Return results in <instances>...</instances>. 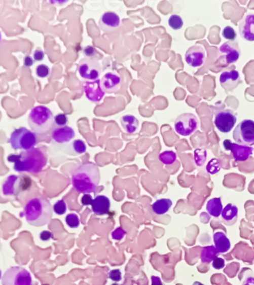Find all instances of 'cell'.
Segmentation results:
<instances>
[{
  "mask_svg": "<svg viewBox=\"0 0 254 285\" xmlns=\"http://www.w3.org/2000/svg\"><path fill=\"white\" fill-rule=\"evenodd\" d=\"M84 90L86 98L89 101L99 102L104 97L105 93L100 87V80L86 81L84 84Z\"/></svg>",
  "mask_w": 254,
  "mask_h": 285,
  "instance_id": "cell-16",
  "label": "cell"
},
{
  "mask_svg": "<svg viewBox=\"0 0 254 285\" xmlns=\"http://www.w3.org/2000/svg\"><path fill=\"white\" fill-rule=\"evenodd\" d=\"M220 52L224 61L228 65L237 62L241 55L239 45L234 42L224 43L220 46Z\"/></svg>",
  "mask_w": 254,
  "mask_h": 285,
  "instance_id": "cell-13",
  "label": "cell"
},
{
  "mask_svg": "<svg viewBox=\"0 0 254 285\" xmlns=\"http://www.w3.org/2000/svg\"><path fill=\"white\" fill-rule=\"evenodd\" d=\"M54 118L50 109L46 105H37L28 115V123L33 132L44 134L53 126Z\"/></svg>",
  "mask_w": 254,
  "mask_h": 285,
  "instance_id": "cell-4",
  "label": "cell"
},
{
  "mask_svg": "<svg viewBox=\"0 0 254 285\" xmlns=\"http://www.w3.org/2000/svg\"><path fill=\"white\" fill-rule=\"evenodd\" d=\"M242 285H254V277H248L246 278Z\"/></svg>",
  "mask_w": 254,
  "mask_h": 285,
  "instance_id": "cell-47",
  "label": "cell"
},
{
  "mask_svg": "<svg viewBox=\"0 0 254 285\" xmlns=\"http://www.w3.org/2000/svg\"><path fill=\"white\" fill-rule=\"evenodd\" d=\"M92 201H93V198L90 194H84L81 198V204L84 206H89V205L92 204Z\"/></svg>",
  "mask_w": 254,
  "mask_h": 285,
  "instance_id": "cell-44",
  "label": "cell"
},
{
  "mask_svg": "<svg viewBox=\"0 0 254 285\" xmlns=\"http://www.w3.org/2000/svg\"><path fill=\"white\" fill-rule=\"evenodd\" d=\"M98 166L88 162L81 165L71 175V184L77 192L82 194L95 193L100 184Z\"/></svg>",
  "mask_w": 254,
  "mask_h": 285,
  "instance_id": "cell-2",
  "label": "cell"
},
{
  "mask_svg": "<svg viewBox=\"0 0 254 285\" xmlns=\"http://www.w3.org/2000/svg\"><path fill=\"white\" fill-rule=\"evenodd\" d=\"M223 37L225 39L228 40V41L233 42L236 39V32L233 29V28L231 26H226L224 28L223 33Z\"/></svg>",
  "mask_w": 254,
  "mask_h": 285,
  "instance_id": "cell-35",
  "label": "cell"
},
{
  "mask_svg": "<svg viewBox=\"0 0 254 285\" xmlns=\"http://www.w3.org/2000/svg\"><path fill=\"white\" fill-rule=\"evenodd\" d=\"M71 147H72V150H74L75 153L78 155H81L86 152V142L81 139L75 140L71 144Z\"/></svg>",
  "mask_w": 254,
  "mask_h": 285,
  "instance_id": "cell-32",
  "label": "cell"
},
{
  "mask_svg": "<svg viewBox=\"0 0 254 285\" xmlns=\"http://www.w3.org/2000/svg\"><path fill=\"white\" fill-rule=\"evenodd\" d=\"M2 278V270H0V279H1Z\"/></svg>",
  "mask_w": 254,
  "mask_h": 285,
  "instance_id": "cell-50",
  "label": "cell"
},
{
  "mask_svg": "<svg viewBox=\"0 0 254 285\" xmlns=\"http://www.w3.org/2000/svg\"><path fill=\"white\" fill-rule=\"evenodd\" d=\"M239 31L240 36L245 41H254V14H247L239 22Z\"/></svg>",
  "mask_w": 254,
  "mask_h": 285,
  "instance_id": "cell-19",
  "label": "cell"
},
{
  "mask_svg": "<svg viewBox=\"0 0 254 285\" xmlns=\"http://www.w3.org/2000/svg\"><path fill=\"white\" fill-rule=\"evenodd\" d=\"M54 123H55L56 126H58V127L65 126L68 123V117H67L65 114H57L56 116H54Z\"/></svg>",
  "mask_w": 254,
  "mask_h": 285,
  "instance_id": "cell-36",
  "label": "cell"
},
{
  "mask_svg": "<svg viewBox=\"0 0 254 285\" xmlns=\"http://www.w3.org/2000/svg\"><path fill=\"white\" fill-rule=\"evenodd\" d=\"M169 27L173 30H179L183 27L184 22L182 17L178 14H172L168 20Z\"/></svg>",
  "mask_w": 254,
  "mask_h": 285,
  "instance_id": "cell-30",
  "label": "cell"
},
{
  "mask_svg": "<svg viewBox=\"0 0 254 285\" xmlns=\"http://www.w3.org/2000/svg\"><path fill=\"white\" fill-rule=\"evenodd\" d=\"M212 265L215 270H221L223 269L225 266V261L223 258L216 257L212 262Z\"/></svg>",
  "mask_w": 254,
  "mask_h": 285,
  "instance_id": "cell-41",
  "label": "cell"
},
{
  "mask_svg": "<svg viewBox=\"0 0 254 285\" xmlns=\"http://www.w3.org/2000/svg\"><path fill=\"white\" fill-rule=\"evenodd\" d=\"M83 54H84L85 58L97 60V61L103 58L102 54L92 46H87L84 47V49H83Z\"/></svg>",
  "mask_w": 254,
  "mask_h": 285,
  "instance_id": "cell-29",
  "label": "cell"
},
{
  "mask_svg": "<svg viewBox=\"0 0 254 285\" xmlns=\"http://www.w3.org/2000/svg\"><path fill=\"white\" fill-rule=\"evenodd\" d=\"M53 211L58 216H63L67 211V205L64 200H59L53 206Z\"/></svg>",
  "mask_w": 254,
  "mask_h": 285,
  "instance_id": "cell-33",
  "label": "cell"
},
{
  "mask_svg": "<svg viewBox=\"0 0 254 285\" xmlns=\"http://www.w3.org/2000/svg\"><path fill=\"white\" fill-rule=\"evenodd\" d=\"M53 208L50 202L44 198L29 200L24 207V216L26 222L33 227H42L51 222Z\"/></svg>",
  "mask_w": 254,
  "mask_h": 285,
  "instance_id": "cell-3",
  "label": "cell"
},
{
  "mask_svg": "<svg viewBox=\"0 0 254 285\" xmlns=\"http://www.w3.org/2000/svg\"><path fill=\"white\" fill-rule=\"evenodd\" d=\"M121 25V19L116 13L107 11L102 14L99 20V27L105 33L116 31Z\"/></svg>",
  "mask_w": 254,
  "mask_h": 285,
  "instance_id": "cell-15",
  "label": "cell"
},
{
  "mask_svg": "<svg viewBox=\"0 0 254 285\" xmlns=\"http://www.w3.org/2000/svg\"><path fill=\"white\" fill-rule=\"evenodd\" d=\"M233 137L239 145H254V121L248 119L241 121L233 131Z\"/></svg>",
  "mask_w": 254,
  "mask_h": 285,
  "instance_id": "cell-8",
  "label": "cell"
},
{
  "mask_svg": "<svg viewBox=\"0 0 254 285\" xmlns=\"http://www.w3.org/2000/svg\"><path fill=\"white\" fill-rule=\"evenodd\" d=\"M205 57V50L201 45L191 46L185 54L187 63L193 68L201 66L204 64Z\"/></svg>",
  "mask_w": 254,
  "mask_h": 285,
  "instance_id": "cell-14",
  "label": "cell"
},
{
  "mask_svg": "<svg viewBox=\"0 0 254 285\" xmlns=\"http://www.w3.org/2000/svg\"><path fill=\"white\" fill-rule=\"evenodd\" d=\"M207 212L214 218L220 217L223 210L221 198H213L209 200L206 206Z\"/></svg>",
  "mask_w": 254,
  "mask_h": 285,
  "instance_id": "cell-25",
  "label": "cell"
},
{
  "mask_svg": "<svg viewBox=\"0 0 254 285\" xmlns=\"http://www.w3.org/2000/svg\"><path fill=\"white\" fill-rule=\"evenodd\" d=\"M193 285H204V284H203L202 283L199 282V281H195V282L193 283Z\"/></svg>",
  "mask_w": 254,
  "mask_h": 285,
  "instance_id": "cell-48",
  "label": "cell"
},
{
  "mask_svg": "<svg viewBox=\"0 0 254 285\" xmlns=\"http://www.w3.org/2000/svg\"><path fill=\"white\" fill-rule=\"evenodd\" d=\"M172 205V201L169 198H161L152 205V209L154 213L161 216L167 213Z\"/></svg>",
  "mask_w": 254,
  "mask_h": 285,
  "instance_id": "cell-26",
  "label": "cell"
},
{
  "mask_svg": "<svg viewBox=\"0 0 254 285\" xmlns=\"http://www.w3.org/2000/svg\"><path fill=\"white\" fill-rule=\"evenodd\" d=\"M225 150H229L232 153L233 158L236 161H245L253 154V148L251 147L239 145L231 140H225L224 141Z\"/></svg>",
  "mask_w": 254,
  "mask_h": 285,
  "instance_id": "cell-12",
  "label": "cell"
},
{
  "mask_svg": "<svg viewBox=\"0 0 254 285\" xmlns=\"http://www.w3.org/2000/svg\"><path fill=\"white\" fill-rule=\"evenodd\" d=\"M213 241L214 246L220 254H225L231 249V241L223 232H215L213 234Z\"/></svg>",
  "mask_w": 254,
  "mask_h": 285,
  "instance_id": "cell-22",
  "label": "cell"
},
{
  "mask_svg": "<svg viewBox=\"0 0 254 285\" xmlns=\"http://www.w3.org/2000/svg\"><path fill=\"white\" fill-rule=\"evenodd\" d=\"M126 233H127V232L122 227H118L116 230H113V233H112V237L114 240L121 241L125 236Z\"/></svg>",
  "mask_w": 254,
  "mask_h": 285,
  "instance_id": "cell-40",
  "label": "cell"
},
{
  "mask_svg": "<svg viewBox=\"0 0 254 285\" xmlns=\"http://www.w3.org/2000/svg\"><path fill=\"white\" fill-rule=\"evenodd\" d=\"M65 224L68 227L71 229L78 228L81 224L79 217L78 215L75 213H69L67 215L65 218Z\"/></svg>",
  "mask_w": 254,
  "mask_h": 285,
  "instance_id": "cell-31",
  "label": "cell"
},
{
  "mask_svg": "<svg viewBox=\"0 0 254 285\" xmlns=\"http://www.w3.org/2000/svg\"><path fill=\"white\" fill-rule=\"evenodd\" d=\"M108 277L112 281L115 282H119L122 279V274L119 269H115V270H110L108 273Z\"/></svg>",
  "mask_w": 254,
  "mask_h": 285,
  "instance_id": "cell-38",
  "label": "cell"
},
{
  "mask_svg": "<svg viewBox=\"0 0 254 285\" xmlns=\"http://www.w3.org/2000/svg\"><path fill=\"white\" fill-rule=\"evenodd\" d=\"M222 219L224 223L228 226H232L236 223L238 219V208L232 204H228L223 208Z\"/></svg>",
  "mask_w": 254,
  "mask_h": 285,
  "instance_id": "cell-23",
  "label": "cell"
},
{
  "mask_svg": "<svg viewBox=\"0 0 254 285\" xmlns=\"http://www.w3.org/2000/svg\"><path fill=\"white\" fill-rule=\"evenodd\" d=\"M75 137V132L72 128L65 126L54 128L52 132V138L57 144H65L71 141Z\"/></svg>",
  "mask_w": 254,
  "mask_h": 285,
  "instance_id": "cell-20",
  "label": "cell"
},
{
  "mask_svg": "<svg viewBox=\"0 0 254 285\" xmlns=\"http://www.w3.org/2000/svg\"><path fill=\"white\" fill-rule=\"evenodd\" d=\"M3 285H32L29 271L22 267H11L2 278Z\"/></svg>",
  "mask_w": 254,
  "mask_h": 285,
  "instance_id": "cell-7",
  "label": "cell"
},
{
  "mask_svg": "<svg viewBox=\"0 0 254 285\" xmlns=\"http://www.w3.org/2000/svg\"><path fill=\"white\" fill-rule=\"evenodd\" d=\"M151 285H164L161 281V278L156 275H152L151 276Z\"/></svg>",
  "mask_w": 254,
  "mask_h": 285,
  "instance_id": "cell-46",
  "label": "cell"
},
{
  "mask_svg": "<svg viewBox=\"0 0 254 285\" xmlns=\"http://www.w3.org/2000/svg\"><path fill=\"white\" fill-rule=\"evenodd\" d=\"M120 123L124 131L129 134H133L136 132L139 126L138 120L132 115H125L121 117Z\"/></svg>",
  "mask_w": 254,
  "mask_h": 285,
  "instance_id": "cell-24",
  "label": "cell"
},
{
  "mask_svg": "<svg viewBox=\"0 0 254 285\" xmlns=\"http://www.w3.org/2000/svg\"><path fill=\"white\" fill-rule=\"evenodd\" d=\"M100 87L105 94L117 92L121 88V78L118 74L108 72L100 80Z\"/></svg>",
  "mask_w": 254,
  "mask_h": 285,
  "instance_id": "cell-18",
  "label": "cell"
},
{
  "mask_svg": "<svg viewBox=\"0 0 254 285\" xmlns=\"http://www.w3.org/2000/svg\"><path fill=\"white\" fill-rule=\"evenodd\" d=\"M236 115L231 110H223L215 112L214 124L220 132L229 133L236 123Z\"/></svg>",
  "mask_w": 254,
  "mask_h": 285,
  "instance_id": "cell-11",
  "label": "cell"
},
{
  "mask_svg": "<svg viewBox=\"0 0 254 285\" xmlns=\"http://www.w3.org/2000/svg\"><path fill=\"white\" fill-rule=\"evenodd\" d=\"M36 72L37 76L40 78H47L49 76V74H50V68L48 65H45V64H41V65H38L36 67Z\"/></svg>",
  "mask_w": 254,
  "mask_h": 285,
  "instance_id": "cell-34",
  "label": "cell"
},
{
  "mask_svg": "<svg viewBox=\"0 0 254 285\" xmlns=\"http://www.w3.org/2000/svg\"><path fill=\"white\" fill-rule=\"evenodd\" d=\"M1 41H2V33L1 32H0V43H1Z\"/></svg>",
  "mask_w": 254,
  "mask_h": 285,
  "instance_id": "cell-49",
  "label": "cell"
},
{
  "mask_svg": "<svg viewBox=\"0 0 254 285\" xmlns=\"http://www.w3.org/2000/svg\"><path fill=\"white\" fill-rule=\"evenodd\" d=\"M220 170V165L216 159H212L207 166V171L210 174H215Z\"/></svg>",
  "mask_w": 254,
  "mask_h": 285,
  "instance_id": "cell-39",
  "label": "cell"
},
{
  "mask_svg": "<svg viewBox=\"0 0 254 285\" xmlns=\"http://www.w3.org/2000/svg\"><path fill=\"white\" fill-rule=\"evenodd\" d=\"M33 62H34V60H33L31 56L26 55L24 57L23 64L25 67L31 66V65H33Z\"/></svg>",
  "mask_w": 254,
  "mask_h": 285,
  "instance_id": "cell-45",
  "label": "cell"
},
{
  "mask_svg": "<svg viewBox=\"0 0 254 285\" xmlns=\"http://www.w3.org/2000/svg\"><path fill=\"white\" fill-rule=\"evenodd\" d=\"M31 186L30 177L25 175L11 174L2 184V193L6 197H17L29 190Z\"/></svg>",
  "mask_w": 254,
  "mask_h": 285,
  "instance_id": "cell-6",
  "label": "cell"
},
{
  "mask_svg": "<svg viewBox=\"0 0 254 285\" xmlns=\"http://www.w3.org/2000/svg\"><path fill=\"white\" fill-rule=\"evenodd\" d=\"M33 60L37 62L42 61L45 57L44 51L41 49H37L36 50L33 51Z\"/></svg>",
  "mask_w": 254,
  "mask_h": 285,
  "instance_id": "cell-42",
  "label": "cell"
},
{
  "mask_svg": "<svg viewBox=\"0 0 254 285\" xmlns=\"http://www.w3.org/2000/svg\"><path fill=\"white\" fill-rule=\"evenodd\" d=\"M195 162L198 166H201L205 162L206 151L202 150H196L194 152Z\"/></svg>",
  "mask_w": 254,
  "mask_h": 285,
  "instance_id": "cell-37",
  "label": "cell"
},
{
  "mask_svg": "<svg viewBox=\"0 0 254 285\" xmlns=\"http://www.w3.org/2000/svg\"><path fill=\"white\" fill-rule=\"evenodd\" d=\"M9 142L13 150L25 151L34 148L38 142V137L33 131L25 127H20L11 133Z\"/></svg>",
  "mask_w": 254,
  "mask_h": 285,
  "instance_id": "cell-5",
  "label": "cell"
},
{
  "mask_svg": "<svg viewBox=\"0 0 254 285\" xmlns=\"http://www.w3.org/2000/svg\"><path fill=\"white\" fill-rule=\"evenodd\" d=\"M92 210L97 216H104L108 213L111 208V201L105 195H97L93 199Z\"/></svg>",
  "mask_w": 254,
  "mask_h": 285,
  "instance_id": "cell-21",
  "label": "cell"
},
{
  "mask_svg": "<svg viewBox=\"0 0 254 285\" xmlns=\"http://www.w3.org/2000/svg\"><path fill=\"white\" fill-rule=\"evenodd\" d=\"M78 70L81 78L87 81H94L98 80L102 67L97 60L84 58L80 61Z\"/></svg>",
  "mask_w": 254,
  "mask_h": 285,
  "instance_id": "cell-10",
  "label": "cell"
},
{
  "mask_svg": "<svg viewBox=\"0 0 254 285\" xmlns=\"http://www.w3.org/2000/svg\"><path fill=\"white\" fill-rule=\"evenodd\" d=\"M220 81L225 92H233L240 84V75L236 70L224 72L220 75Z\"/></svg>",
  "mask_w": 254,
  "mask_h": 285,
  "instance_id": "cell-17",
  "label": "cell"
},
{
  "mask_svg": "<svg viewBox=\"0 0 254 285\" xmlns=\"http://www.w3.org/2000/svg\"><path fill=\"white\" fill-rule=\"evenodd\" d=\"M220 253L215 249V246H205L203 248L201 254V261L203 263H210L215 258L218 257Z\"/></svg>",
  "mask_w": 254,
  "mask_h": 285,
  "instance_id": "cell-27",
  "label": "cell"
},
{
  "mask_svg": "<svg viewBox=\"0 0 254 285\" xmlns=\"http://www.w3.org/2000/svg\"><path fill=\"white\" fill-rule=\"evenodd\" d=\"M199 127V121L196 115L185 113L179 115L174 123L175 132L182 136H189Z\"/></svg>",
  "mask_w": 254,
  "mask_h": 285,
  "instance_id": "cell-9",
  "label": "cell"
},
{
  "mask_svg": "<svg viewBox=\"0 0 254 285\" xmlns=\"http://www.w3.org/2000/svg\"><path fill=\"white\" fill-rule=\"evenodd\" d=\"M159 161L165 165H172L176 161V153L172 150H166L159 155Z\"/></svg>",
  "mask_w": 254,
  "mask_h": 285,
  "instance_id": "cell-28",
  "label": "cell"
},
{
  "mask_svg": "<svg viewBox=\"0 0 254 285\" xmlns=\"http://www.w3.org/2000/svg\"><path fill=\"white\" fill-rule=\"evenodd\" d=\"M47 155L41 148H33L19 154L8 156L9 162L14 163V169L17 172L39 173L47 163Z\"/></svg>",
  "mask_w": 254,
  "mask_h": 285,
  "instance_id": "cell-1",
  "label": "cell"
},
{
  "mask_svg": "<svg viewBox=\"0 0 254 285\" xmlns=\"http://www.w3.org/2000/svg\"><path fill=\"white\" fill-rule=\"evenodd\" d=\"M52 236H53V235L49 230H43L40 233L39 235L40 239L42 241H45V242L49 241L52 238Z\"/></svg>",
  "mask_w": 254,
  "mask_h": 285,
  "instance_id": "cell-43",
  "label": "cell"
}]
</instances>
